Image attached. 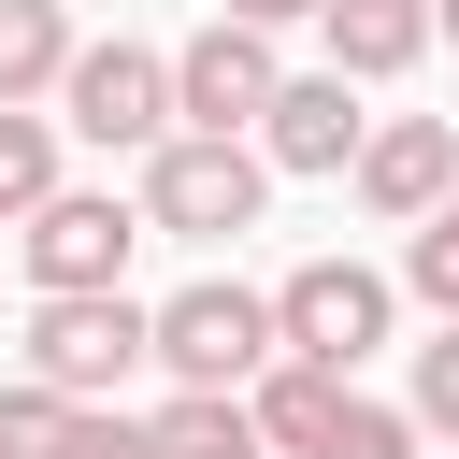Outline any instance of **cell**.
<instances>
[{
    "instance_id": "4",
    "label": "cell",
    "mask_w": 459,
    "mask_h": 459,
    "mask_svg": "<svg viewBox=\"0 0 459 459\" xmlns=\"http://www.w3.org/2000/svg\"><path fill=\"white\" fill-rule=\"evenodd\" d=\"M287 100V57H273V29H230V14H201L186 43H172V115L201 129V143H258V115Z\"/></svg>"
},
{
    "instance_id": "14",
    "label": "cell",
    "mask_w": 459,
    "mask_h": 459,
    "mask_svg": "<svg viewBox=\"0 0 459 459\" xmlns=\"http://www.w3.org/2000/svg\"><path fill=\"white\" fill-rule=\"evenodd\" d=\"M72 416H86V402H57V387L14 373V387H0V459H72Z\"/></svg>"
},
{
    "instance_id": "11",
    "label": "cell",
    "mask_w": 459,
    "mask_h": 459,
    "mask_svg": "<svg viewBox=\"0 0 459 459\" xmlns=\"http://www.w3.org/2000/svg\"><path fill=\"white\" fill-rule=\"evenodd\" d=\"M72 57H86L72 0H0V115H43L72 86Z\"/></svg>"
},
{
    "instance_id": "18",
    "label": "cell",
    "mask_w": 459,
    "mask_h": 459,
    "mask_svg": "<svg viewBox=\"0 0 459 459\" xmlns=\"http://www.w3.org/2000/svg\"><path fill=\"white\" fill-rule=\"evenodd\" d=\"M215 14H230V29H316L330 0H215Z\"/></svg>"
},
{
    "instance_id": "3",
    "label": "cell",
    "mask_w": 459,
    "mask_h": 459,
    "mask_svg": "<svg viewBox=\"0 0 459 459\" xmlns=\"http://www.w3.org/2000/svg\"><path fill=\"white\" fill-rule=\"evenodd\" d=\"M143 359H158V301H129V287H100V301H29V387L115 402Z\"/></svg>"
},
{
    "instance_id": "6",
    "label": "cell",
    "mask_w": 459,
    "mask_h": 459,
    "mask_svg": "<svg viewBox=\"0 0 459 459\" xmlns=\"http://www.w3.org/2000/svg\"><path fill=\"white\" fill-rule=\"evenodd\" d=\"M129 244H143V201H115V186H57V201L14 230L29 301H100V287H129Z\"/></svg>"
},
{
    "instance_id": "15",
    "label": "cell",
    "mask_w": 459,
    "mask_h": 459,
    "mask_svg": "<svg viewBox=\"0 0 459 459\" xmlns=\"http://www.w3.org/2000/svg\"><path fill=\"white\" fill-rule=\"evenodd\" d=\"M402 287L430 301V330H459V201H445V215H430V230L402 244Z\"/></svg>"
},
{
    "instance_id": "2",
    "label": "cell",
    "mask_w": 459,
    "mask_h": 459,
    "mask_svg": "<svg viewBox=\"0 0 459 459\" xmlns=\"http://www.w3.org/2000/svg\"><path fill=\"white\" fill-rule=\"evenodd\" d=\"M143 230H172V244H230V230H258V201H273V158L258 143H201V129H172L158 158H143Z\"/></svg>"
},
{
    "instance_id": "7",
    "label": "cell",
    "mask_w": 459,
    "mask_h": 459,
    "mask_svg": "<svg viewBox=\"0 0 459 459\" xmlns=\"http://www.w3.org/2000/svg\"><path fill=\"white\" fill-rule=\"evenodd\" d=\"M387 316H402V273H373V258H301V273L273 287V330H287V359H316V373H359V359L387 344Z\"/></svg>"
},
{
    "instance_id": "16",
    "label": "cell",
    "mask_w": 459,
    "mask_h": 459,
    "mask_svg": "<svg viewBox=\"0 0 459 459\" xmlns=\"http://www.w3.org/2000/svg\"><path fill=\"white\" fill-rule=\"evenodd\" d=\"M402 416L459 445V330H430V344H416V387H402Z\"/></svg>"
},
{
    "instance_id": "13",
    "label": "cell",
    "mask_w": 459,
    "mask_h": 459,
    "mask_svg": "<svg viewBox=\"0 0 459 459\" xmlns=\"http://www.w3.org/2000/svg\"><path fill=\"white\" fill-rule=\"evenodd\" d=\"M57 143H72L57 115H0V215H14V230H29V215L72 186V172H57Z\"/></svg>"
},
{
    "instance_id": "5",
    "label": "cell",
    "mask_w": 459,
    "mask_h": 459,
    "mask_svg": "<svg viewBox=\"0 0 459 459\" xmlns=\"http://www.w3.org/2000/svg\"><path fill=\"white\" fill-rule=\"evenodd\" d=\"M57 129L100 143V158H158V143L186 129V115H172V57H158V43H86L72 86H57Z\"/></svg>"
},
{
    "instance_id": "12",
    "label": "cell",
    "mask_w": 459,
    "mask_h": 459,
    "mask_svg": "<svg viewBox=\"0 0 459 459\" xmlns=\"http://www.w3.org/2000/svg\"><path fill=\"white\" fill-rule=\"evenodd\" d=\"M143 445H158V459H273V445H258V416H244V402H215V387H172V402L143 416Z\"/></svg>"
},
{
    "instance_id": "9",
    "label": "cell",
    "mask_w": 459,
    "mask_h": 459,
    "mask_svg": "<svg viewBox=\"0 0 459 459\" xmlns=\"http://www.w3.org/2000/svg\"><path fill=\"white\" fill-rule=\"evenodd\" d=\"M359 143H373V115H359L344 72H287V100L258 115V158L273 172H359Z\"/></svg>"
},
{
    "instance_id": "10",
    "label": "cell",
    "mask_w": 459,
    "mask_h": 459,
    "mask_svg": "<svg viewBox=\"0 0 459 459\" xmlns=\"http://www.w3.org/2000/svg\"><path fill=\"white\" fill-rule=\"evenodd\" d=\"M316 43H330V72H344V86H402L445 29H430V0H330V14H316Z\"/></svg>"
},
{
    "instance_id": "17",
    "label": "cell",
    "mask_w": 459,
    "mask_h": 459,
    "mask_svg": "<svg viewBox=\"0 0 459 459\" xmlns=\"http://www.w3.org/2000/svg\"><path fill=\"white\" fill-rule=\"evenodd\" d=\"M72 459H158V445H143V416H115V402H86V416H72Z\"/></svg>"
},
{
    "instance_id": "19",
    "label": "cell",
    "mask_w": 459,
    "mask_h": 459,
    "mask_svg": "<svg viewBox=\"0 0 459 459\" xmlns=\"http://www.w3.org/2000/svg\"><path fill=\"white\" fill-rule=\"evenodd\" d=\"M430 29H445V43H459V0H430Z\"/></svg>"
},
{
    "instance_id": "1",
    "label": "cell",
    "mask_w": 459,
    "mask_h": 459,
    "mask_svg": "<svg viewBox=\"0 0 459 459\" xmlns=\"http://www.w3.org/2000/svg\"><path fill=\"white\" fill-rule=\"evenodd\" d=\"M273 359H287V330H273V301H258V287L201 273V287H172V301H158V373H172V387H215V402H244Z\"/></svg>"
},
{
    "instance_id": "8",
    "label": "cell",
    "mask_w": 459,
    "mask_h": 459,
    "mask_svg": "<svg viewBox=\"0 0 459 459\" xmlns=\"http://www.w3.org/2000/svg\"><path fill=\"white\" fill-rule=\"evenodd\" d=\"M344 186H359V215H387V230L416 244V230L459 201V115H373V143H359Z\"/></svg>"
}]
</instances>
